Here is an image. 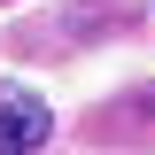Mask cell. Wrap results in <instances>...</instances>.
<instances>
[{"instance_id": "6da1fadb", "label": "cell", "mask_w": 155, "mask_h": 155, "mask_svg": "<svg viewBox=\"0 0 155 155\" xmlns=\"http://www.w3.org/2000/svg\"><path fill=\"white\" fill-rule=\"evenodd\" d=\"M47 132H54L47 101L23 93V85H0V155H39V147H47Z\"/></svg>"}]
</instances>
